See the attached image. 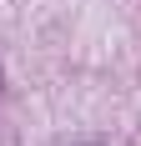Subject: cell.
Returning a JSON list of instances; mask_svg holds the SVG:
<instances>
[{
  "instance_id": "obj_1",
  "label": "cell",
  "mask_w": 141,
  "mask_h": 146,
  "mask_svg": "<svg viewBox=\"0 0 141 146\" xmlns=\"http://www.w3.org/2000/svg\"><path fill=\"white\" fill-rule=\"evenodd\" d=\"M76 146H106V141H76Z\"/></svg>"
}]
</instances>
